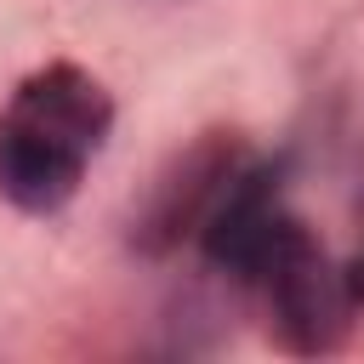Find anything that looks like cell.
<instances>
[{"instance_id": "obj_1", "label": "cell", "mask_w": 364, "mask_h": 364, "mask_svg": "<svg viewBox=\"0 0 364 364\" xmlns=\"http://www.w3.org/2000/svg\"><path fill=\"white\" fill-rule=\"evenodd\" d=\"M108 125H114V102L85 68L51 63L28 74L11 108L0 114V193L17 210L68 205Z\"/></svg>"}, {"instance_id": "obj_2", "label": "cell", "mask_w": 364, "mask_h": 364, "mask_svg": "<svg viewBox=\"0 0 364 364\" xmlns=\"http://www.w3.org/2000/svg\"><path fill=\"white\" fill-rule=\"evenodd\" d=\"M273 301V324L296 353H318L336 347L353 307L364 301V267H336L301 228V239L267 267V279L256 284Z\"/></svg>"}, {"instance_id": "obj_3", "label": "cell", "mask_w": 364, "mask_h": 364, "mask_svg": "<svg viewBox=\"0 0 364 364\" xmlns=\"http://www.w3.org/2000/svg\"><path fill=\"white\" fill-rule=\"evenodd\" d=\"M233 171H239V159H233L228 142H199V148L154 188L148 216H142V245H148V250H165V245H176L188 228H199Z\"/></svg>"}]
</instances>
